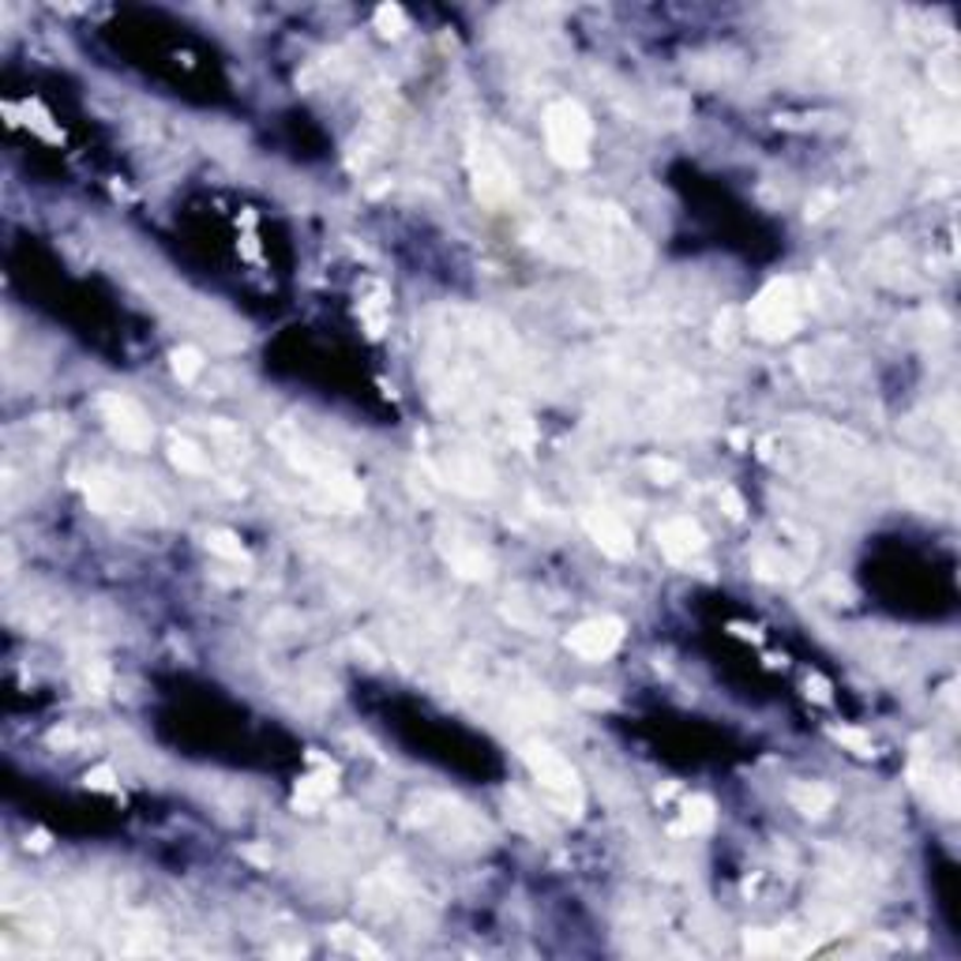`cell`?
<instances>
[{
	"label": "cell",
	"mask_w": 961,
	"mask_h": 961,
	"mask_svg": "<svg viewBox=\"0 0 961 961\" xmlns=\"http://www.w3.org/2000/svg\"><path fill=\"white\" fill-rule=\"evenodd\" d=\"M545 140L560 166H586L590 147V121L575 101H556L545 113Z\"/></svg>",
	"instance_id": "1"
},
{
	"label": "cell",
	"mask_w": 961,
	"mask_h": 961,
	"mask_svg": "<svg viewBox=\"0 0 961 961\" xmlns=\"http://www.w3.org/2000/svg\"><path fill=\"white\" fill-rule=\"evenodd\" d=\"M801 293L793 283H773L759 293V301L752 304V323L759 335L767 338H785L801 327Z\"/></svg>",
	"instance_id": "2"
},
{
	"label": "cell",
	"mask_w": 961,
	"mask_h": 961,
	"mask_svg": "<svg viewBox=\"0 0 961 961\" xmlns=\"http://www.w3.org/2000/svg\"><path fill=\"white\" fill-rule=\"evenodd\" d=\"M522 759H526V767H530L533 778H538V785L545 789L552 801L578 807V773H575L572 762L564 759V755L552 752L549 744H526Z\"/></svg>",
	"instance_id": "3"
},
{
	"label": "cell",
	"mask_w": 961,
	"mask_h": 961,
	"mask_svg": "<svg viewBox=\"0 0 961 961\" xmlns=\"http://www.w3.org/2000/svg\"><path fill=\"white\" fill-rule=\"evenodd\" d=\"M101 417H106L109 432L121 440V447L129 451H147L151 440H155V429H151L147 413L124 395H106L101 398Z\"/></svg>",
	"instance_id": "4"
},
{
	"label": "cell",
	"mask_w": 961,
	"mask_h": 961,
	"mask_svg": "<svg viewBox=\"0 0 961 961\" xmlns=\"http://www.w3.org/2000/svg\"><path fill=\"white\" fill-rule=\"evenodd\" d=\"M624 642V624L620 620H586L567 635V650L578 653L582 661H605Z\"/></svg>",
	"instance_id": "5"
},
{
	"label": "cell",
	"mask_w": 961,
	"mask_h": 961,
	"mask_svg": "<svg viewBox=\"0 0 961 961\" xmlns=\"http://www.w3.org/2000/svg\"><path fill=\"white\" fill-rule=\"evenodd\" d=\"M586 530H590V538L598 541L601 552H609V556H616V560L632 556V549H635L632 526H627L620 515H612V512H590V515H586Z\"/></svg>",
	"instance_id": "6"
},
{
	"label": "cell",
	"mask_w": 961,
	"mask_h": 961,
	"mask_svg": "<svg viewBox=\"0 0 961 961\" xmlns=\"http://www.w3.org/2000/svg\"><path fill=\"white\" fill-rule=\"evenodd\" d=\"M658 541H661V552L680 564V560H692L695 552H702L706 533L699 530V522H692L687 515H676L658 526Z\"/></svg>",
	"instance_id": "7"
},
{
	"label": "cell",
	"mask_w": 961,
	"mask_h": 961,
	"mask_svg": "<svg viewBox=\"0 0 961 961\" xmlns=\"http://www.w3.org/2000/svg\"><path fill=\"white\" fill-rule=\"evenodd\" d=\"M473 166H478V195L489 203H500L504 195L515 192V181L512 173L504 169V161H500L492 151L481 147V155H473Z\"/></svg>",
	"instance_id": "8"
},
{
	"label": "cell",
	"mask_w": 961,
	"mask_h": 961,
	"mask_svg": "<svg viewBox=\"0 0 961 961\" xmlns=\"http://www.w3.org/2000/svg\"><path fill=\"white\" fill-rule=\"evenodd\" d=\"M793 804L801 807L804 815H822L833 804V793L822 785H796L793 789Z\"/></svg>",
	"instance_id": "9"
},
{
	"label": "cell",
	"mask_w": 961,
	"mask_h": 961,
	"mask_svg": "<svg viewBox=\"0 0 961 961\" xmlns=\"http://www.w3.org/2000/svg\"><path fill=\"white\" fill-rule=\"evenodd\" d=\"M169 455H173V463L181 466L184 473H207V455H203L192 440H173V444H169Z\"/></svg>",
	"instance_id": "10"
},
{
	"label": "cell",
	"mask_w": 961,
	"mask_h": 961,
	"mask_svg": "<svg viewBox=\"0 0 961 961\" xmlns=\"http://www.w3.org/2000/svg\"><path fill=\"white\" fill-rule=\"evenodd\" d=\"M713 827V804L702 801V796H695V801L684 804V830L699 833V830H710Z\"/></svg>",
	"instance_id": "11"
},
{
	"label": "cell",
	"mask_w": 961,
	"mask_h": 961,
	"mask_svg": "<svg viewBox=\"0 0 961 961\" xmlns=\"http://www.w3.org/2000/svg\"><path fill=\"white\" fill-rule=\"evenodd\" d=\"M200 369H203V357H200V350H192V346H184V350H177V353H173V372L184 380V384H189V380H195V376H200Z\"/></svg>",
	"instance_id": "12"
},
{
	"label": "cell",
	"mask_w": 961,
	"mask_h": 961,
	"mask_svg": "<svg viewBox=\"0 0 961 961\" xmlns=\"http://www.w3.org/2000/svg\"><path fill=\"white\" fill-rule=\"evenodd\" d=\"M207 545H211V552H218V556H226V560H244L241 541L229 538V533H211Z\"/></svg>",
	"instance_id": "13"
},
{
	"label": "cell",
	"mask_w": 961,
	"mask_h": 961,
	"mask_svg": "<svg viewBox=\"0 0 961 961\" xmlns=\"http://www.w3.org/2000/svg\"><path fill=\"white\" fill-rule=\"evenodd\" d=\"M646 473H650L653 481L669 484L680 473V466L676 463H665V458H650V463H646Z\"/></svg>",
	"instance_id": "14"
},
{
	"label": "cell",
	"mask_w": 961,
	"mask_h": 961,
	"mask_svg": "<svg viewBox=\"0 0 961 961\" xmlns=\"http://www.w3.org/2000/svg\"><path fill=\"white\" fill-rule=\"evenodd\" d=\"M87 781H91V785H95V789H113V773H109V770H95Z\"/></svg>",
	"instance_id": "15"
}]
</instances>
